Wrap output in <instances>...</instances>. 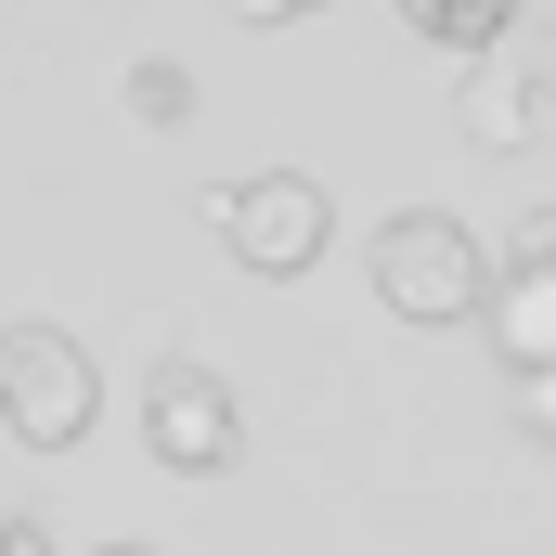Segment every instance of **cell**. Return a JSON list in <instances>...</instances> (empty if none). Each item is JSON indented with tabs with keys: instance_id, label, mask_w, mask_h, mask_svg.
Returning a JSON list of instances; mask_svg holds the SVG:
<instances>
[{
	"instance_id": "cell-1",
	"label": "cell",
	"mask_w": 556,
	"mask_h": 556,
	"mask_svg": "<svg viewBox=\"0 0 556 556\" xmlns=\"http://www.w3.org/2000/svg\"><path fill=\"white\" fill-rule=\"evenodd\" d=\"M376 298H389L402 324H479V311H492V260H479L466 220L402 207V220L376 233Z\"/></svg>"
},
{
	"instance_id": "cell-2",
	"label": "cell",
	"mask_w": 556,
	"mask_h": 556,
	"mask_svg": "<svg viewBox=\"0 0 556 556\" xmlns=\"http://www.w3.org/2000/svg\"><path fill=\"white\" fill-rule=\"evenodd\" d=\"M91 402H104V376H91V350L65 337V324H0V427L13 440H39V453H65L78 427H91Z\"/></svg>"
},
{
	"instance_id": "cell-3",
	"label": "cell",
	"mask_w": 556,
	"mask_h": 556,
	"mask_svg": "<svg viewBox=\"0 0 556 556\" xmlns=\"http://www.w3.org/2000/svg\"><path fill=\"white\" fill-rule=\"evenodd\" d=\"M207 233L247 260V273H311L324 260V233H337V207H324V181H298V168H260V181H220L207 194Z\"/></svg>"
},
{
	"instance_id": "cell-4",
	"label": "cell",
	"mask_w": 556,
	"mask_h": 556,
	"mask_svg": "<svg viewBox=\"0 0 556 556\" xmlns=\"http://www.w3.org/2000/svg\"><path fill=\"white\" fill-rule=\"evenodd\" d=\"M142 440H155V466L220 479V466L247 453V415H233V389H220L207 363H155V376H142Z\"/></svg>"
},
{
	"instance_id": "cell-5",
	"label": "cell",
	"mask_w": 556,
	"mask_h": 556,
	"mask_svg": "<svg viewBox=\"0 0 556 556\" xmlns=\"http://www.w3.org/2000/svg\"><path fill=\"white\" fill-rule=\"evenodd\" d=\"M492 350L518 363V376H556V220H531V247H518V273L492 285Z\"/></svg>"
},
{
	"instance_id": "cell-6",
	"label": "cell",
	"mask_w": 556,
	"mask_h": 556,
	"mask_svg": "<svg viewBox=\"0 0 556 556\" xmlns=\"http://www.w3.org/2000/svg\"><path fill=\"white\" fill-rule=\"evenodd\" d=\"M518 13H531V0H402V26H415L427 52H505Z\"/></svg>"
},
{
	"instance_id": "cell-7",
	"label": "cell",
	"mask_w": 556,
	"mask_h": 556,
	"mask_svg": "<svg viewBox=\"0 0 556 556\" xmlns=\"http://www.w3.org/2000/svg\"><path fill=\"white\" fill-rule=\"evenodd\" d=\"M130 117H142V130H181V117H194V65H181V52L130 65Z\"/></svg>"
},
{
	"instance_id": "cell-8",
	"label": "cell",
	"mask_w": 556,
	"mask_h": 556,
	"mask_svg": "<svg viewBox=\"0 0 556 556\" xmlns=\"http://www.w3.org/2000/svg\"><path fill=\"white\" fill-rule=\"evenodd\" d=\"M0 556H52V518H0Z\"/></svg>"
},
{
	"instance_id": "cell-9",
	"label": "cell",
	"mask_w": 556,
	"mask_h": 556,
	"mask_svg": "<svg viewBox=\"0 0 556 556\" xmlns=\"http://www.w3.org/2000/svg\"><path fill=\"white\" fill-rule=\"evenodd\" d=\"M518 402H531V440H556V376H518Z\"/></svg>"
},
{
	"instance_id": "cell-10",
	"label": "cell",
	"mask_w": 556,
	"mask_h": 556,
	"mask_svg": "<svg viewBox=\"0 0 556 556\" xmlns=\"http://www.w3.org/2000/svg\"><path fill=\"white\" fill-rule=\"evenodd\" d=\"M233 13H247V26H285V13H311V0H233Z\"/></svg>"
},
{
	"instance_id": "cell-11",
	"label": "cell",
	"mask_w": 556,
	"mask_h": 556,
	"mask_svg": "<svg viewBox=\"0 0 556 556\" xmlns=\"http://www.w3.org/2000/svg\"><path fill=\"white\" fill-rule=\"evenodd\" d=\"M91 556H155V544H91Z\"/></svg>"
}]
</instances>
